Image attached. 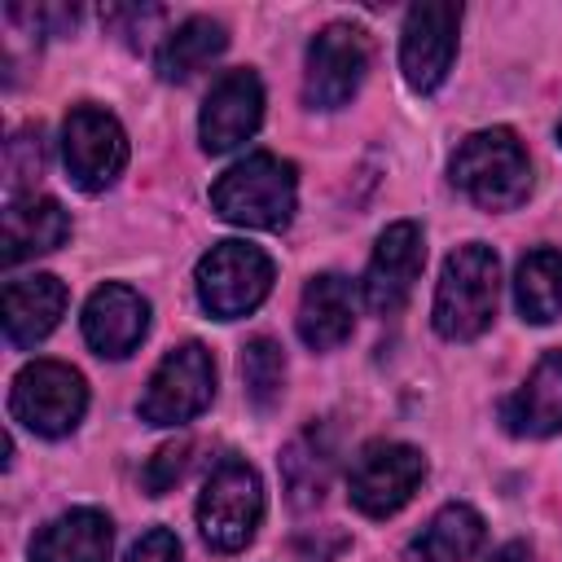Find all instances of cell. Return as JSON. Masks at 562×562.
I'll return each mask as SVG.
<instances>
[{
	"mask_svg": "<svg viewBox=\"0 0 562 562\" xmlns=\"http://www.w3.org/2000/svg\"><path fill=\"white\" fill-rule=\"evenodd\" d=\"M452 184L483 211H514L531 193V162L509 127L474 132L452 154Z\"/></svg>",
	"mask_w": 562,
	"mask_h": 562,
	"instance_id": "cell-1",
	"label": "cell"
},
{
	"mask_svg": "<svg viewBox=\"0 0 562 562\" xmlns=\"http://www.w3.org/2000/svg\"><path fill=\"white\" fill-rule=\"evenodd\" d=\"M501 294V259L483 241H465L443 259L435 290V329L452 342L479 338L496 316Z\"/></svg>",
	"mask_w": 562,
	"mask_h": 562,
	"instance_id": "cell-2",
	"label": "cell"
},
{
	"mask_svg": "<svg viewBox=\"0 0 562 562\" xmlns=\"http://www.w3.org/2000/svg\"><path fill=\"white\" fill-rule=\"evenodd\" d=\"M294 184H299L294 167L259 149L233 162L211 184V206L220 220L241 224V228H285L294 215Z\"/></svg>",
	"mask_w": 562,
	"mask_h": 562,
	"instance_id": "cell-3",
	"label": "cell"
},
{
	"mask_svg": "<svg viewBox=\"0 0 562 562\" xmlns=\"http://www.w3.org/2000/svg\"><path fill=\"white\" fill-rule=\"evenodd\" d=\"M259 518H263V483L255 465H246L241 457H224L198 496L202 540L215 553H237L255 540Z\"/></svg>",
	"mask_w": 562,
	"mask_h": 562,
	"instance_id": "cell-4",
	"label": "cell"
},
{
	"mask_svg": "<svg viewBox=\"0 0 562 562\" xmlns=\"http://www.w3.org/2000/svg\"><path fill=\"white\" fill-rule=\"evenodd\" d=\"M272 290V259L250 241H215L198 259V299L215 321L255 312Z\"/></svg>",
	"mask_w": 562,
	"mask_h": 562,
	"instance_id": "cell-5",
	"label": "cell"
},
{
	"mask_svg": "<svg viewBox=\"0 0 562 562\" xmlns=\"http://www.w3.org/2000/svg\"><path fill=\"white\" fill-rule=\"evenodd\" d=\"M83 408H88L83 373L61 360H31L13 378L9 413H13V422H22L35 435H48V439L70 435L79 426Z\"/></svg>",
	"mask_w": 562,
	"mask_h": 562,
	"instance_id": "cell-6",
	"label": "cell"
},
{
	"mask_svg": "<svg viewBox=\"0 0 562 562\" xmlns=\"http://www.w3.org/2000/svg\"><path fill=\"white\" fill-rule=\"evenodd\" d=\"M422 479H426V457L413 443L373 439L356 452L347 470V501L369 518H386L413 501Z\"/></svg>",
	"mask_w": 562,
	"mask_h": 562,
	"instance_id": "cell-7",
	"label": "cell"
},
{
	"mask_svg": "<svg viewBox=\"0 0 562 562\" xmlns=\"http://www.w3.org/2000/svg\"><path fill=\"white\" fill-rule=\"evenodd\" d=\"M211 395H215L211 351L202 342H180L149 373V386L136 404V413L149 426H180V422H193L211 404Z\"/></svg>",
	"mask_w": 562,
	"mask_h": 562,
	"instance_id": "cell-8",
	"label": "cell"
},
{
	"mask_svg": "<svg viewBox=\"0 0 562 562\" xmlns=\"http://www.w3.org/2000/svg\"><path fill=\"white\" fill-rule=\"evenodd\" d=\"M61 158L75 189L101 193L127 167V136L119 119L105 114L101 105H75L61 123Z\"/></svg>",
	"mask_w": 562,
	"mask_h": 562,
	"instance_id": "cell-9",
	"label": "cell"
},
{
	"mask_svg": "<svg viewBox=\"0 0 562 562\" xmlns=\"http://www.w3.org/2000/svg\"><path fill=\"white\" fill-rule=\"evenodd\" d=\"M369 70V35L356 22H329L307 44V70H303V97L316 110H338L356 97Z\"/></svg>",
	"mask_w": 562,
	"mask_h": 562,
	"instance_id": "cell-10",
	"label": "cell"
},
{
	"mask_svg": "<svg viewBox=\"0 0 562 562\" xmlns=\"http://www.w3.org/2000/svg\"><path fill=\"white\" fill-rule=\"evenodd\" d=\"M457 26H461V9L443 4V0H426L413 4L404 18V40H400V70L408 79V88L417 92H435L457 57Z\"/></svg>",
	"mask_w": 562,
	"mask_h": 562,
	"instance_id": "cell-11",
	"label": "cell"
},
{
	"mask_svg": "<svg viewBox=\"0 0 562 562\" xmlns=\"http://www.w3.org/2000/svg\"><path fill=\"white\" fill-rule=\"evenodd\" d=\"M422 263H426V237H422V224L413 220H400L391 224L378 246H373V259L364 268V303L369 312L378 316H391L408 303L417 277H422Z\"/></svg>",
	"mask_w": 562,
	"mask_h": 562,
	"instance_id": "cell-12",
	"label": "cell"
},
{
	"mask_svg": "<svg viewBox=\"0 0 562 562\" xmlns=\"http://www.w3.org/2000/svg\"><path fill=\"white\" fill-rule=\"evenodd\" d=\"M259 119H263V83L255 70H224L206 101H202V119H198V132H202V149L206 154H228L237 149L246 136L259 132Z\"/></svg>",
	"mask_w": 562,
	"mask_h": 562,
	"instance_id": "cell-13",
	"label": "cell"
},
{
	"mask_svg": "<svg viewBox=\"0 0 562 562\" xmlns=\"http://www.w3.org/2000/svg\"><path fill=\"white\" fill-rule=\"evenodd\" d=\"M145 329H149V303L132 285L110 281V285L92 290V299L83 303V338L97 356L119 360V356L136 351Z\"/></svg>",
	"mask_w": 562,
	"mask_h": 562,
	"instance_id": "cell-14",
	"label": "cell"
},
{
	"mask_svg": "<svg viewBox=\"0 0 562 562\" xmlns=\"http://www.w3.org/2000/svg\"><path fill=\"white\" fill-rule=\"evenodd\" d=\"M61 312H66V285L53 272L4 281V338H9V347H18V351L35 347L40 338L53 334Z\"/></svg>",
	"mask_w": 562,
	"mask_h": 562,
	"instance_id": "cell-15",
	"label": "cell"
},
{
	"mask_svg": "<svg viewBox=\"0 0 562 562\" xmlns=\"http://www.w3.org/2000/svg\"><path fill=\"white\" fill-rule=\"evenodd\" d=\"M501 422L514 435L544 439L562 430V351H544L527 382L501 404Z\"/></svg>",
	"mask_w": 562,
	"mask_h": 562,
	"instance_id": "cell-16",
	"label": "cell"
},
{
	"mask_svg": "<svg viewBox=\"0 0 562 562\" xmlns=\"http://www.w3.org/2000/svg\"><path fill=\"white\" fill-rule=\"evenodd\" d=\"M356 329V290L338 272H321L307 281L299 299V338L312 351H334Z\"/></svg>",
	"mask_w": 562,
	"mask_h": 562,
	"instance_id": "cell-17",
	"label": "cell"
},
{
	"mask_svg": "<svg viewBox=\"0 0 562 562\" xmlns=\"http://www.w3.org/2000/svg\"><path fill=\"white\" fill-rule=\"evenodd\" d=\"M114 527L101 509H66L31 540V562H105Z\"/></svg>",
	"mask_w": 562,
	"mask_h": 562,
	"instance_id": "cell-18",
	"label": "cell"
},
{
	"mask_svg": "<svg viewBox=\"0 0 562 562\" xmlns=\"http://www.w3.org/2000/svg\"><path fill=\"white\" fill-rule=\"evenodd\" d=\"M70 237V215L53 198H18L4 202V263H22L31 255H48Z\"/></svg>",
	"mask_w": 562,
	"mask_h": 562,
	"instance_id": "cell-19",
	"label": "cell"
},
{
	"mask_svg": "<svg viewBox=\"0 0 562 562\" xmlns=\"http://www.w3.org/2000/svg\"><path fill=\"white\" fill-rule=\"evenodd\" d=\"M224 48H228V35L215 18H184L176 31H167L154 61L167 83H180V79H193L198 70H206Z\"/></svg>",
	"mask_w": 562,
	"mask_h": 562,
	"instance_id": "cell-20",
	"label": "cell"
},
{
	"mask_svg": "<svg viewBox=\"0 0 562 562\" xmlns=\"http://www.w3.org/2000/svg\"><path fill=\"white\" fill-rule=\"evenodd\" d=\"M514 303L518 316L531 325H549L562 316V250L540 246L522 255L514 272Z\"/></svg>",
	"mask_w": 562,
	"mask_h": 562,
	"instance_id": "cell-21",
	"label": "cell"
},
{
	"mask_svg": "<svg viewBox=\"0 0 562 562\" xmlns=\"http://www.w3.org/2000/svg\"><path fill=\"white\" fill-rule=\"evenodd\" d=\"M483 536L487 527L470 505H443L413 540V558L417 562H470L483 549Z\"/></svg>",
	"mask_w": 562,
	"mask_h": 562,
	"instance_id": "cell-22",
	"label": "cell"
},
{
	"mask_svg": "<svg viewBox=\"0 0 562 562\" xmlns=\"http://www.w3.org/2000/svg\"><path fill=\"white\" fill-rule=\"evenodd\" d=\"M329 465H334L329 443H325L316 430H303V435H294V439L285 443V452H281V479H285L290 501H294L299 509H307V505H316V501L325 496Z\"/></svg>",
	"mask_w": 562,
	"mask_h": 562,
	"instance_id": "cell-23",
	"label": "cell"
},
{
	"mask_svg": "<svg viewBox=\"0 0 562 562\" xmlns=\"http://www.w3.org/2000/svg\"><path fill=\"white\" fill-rule=\"evenodd\" d=\"M241 386H246V400L259 413H268L281 400V391H285V356H281V342H272V338L259 334V338H250L241 347Z\"/></svg>",
	"mask_w": 562,
	"mask_h": 562,
	"instance_id": "cell-24",
	"label": "cell"
},
{
	"mask_svg": "<svg viewBox=\"0 0 562 562\" xmlns=\"http://www.w3.org/2000/svg\"><path fill=\"white\" fill-rule=\"evenodd\" d=\"M40 171H44V140H40V127H26L4 145V193H9V202L26 198L22 189L31 180H40Z\"/></svg>",
	"mask_w": 562,
	"mask_h": 562,
	"instance_id": "cell-25",
	"label": "cell"
},
{
	"mask_svg": "<svg viewBox=\"0 0 562 562\" xmlns=\"http://www.w3.org/2000/svg\"><path fill=\"white\" fill-rule=\"evenodd\" d=\"M189 452H193V443H189V439H176V443H162V448L145 461L140 479H145L149 496H162V492H171V487L184 479V470H189Z\"/></svg>",
	"mask_w": 562,
	"mask_h": 562,
	"instance_id": "cell-26",
	"label": "cell"
},
{
	"mask_svg": "<svg viewBox=\"0 0 562 562\" xmlns=\"http://www.w3.org/2000/svg\"><path fill=\"white\" fill-rule=\"evenodd\" d=\"M342 549H347V536L342 531L316 527V531H307V536L294 540V562H338Z\"/></svg>",
	"mask_w": 562,
	"mask_h": 562,
	"instance_id": "cell-27",
	"label": "cell"
},
{
	"mask_svg": "<svg viewBox=\"0 0 562 562\" xmlns=\"http://www.w3.org/2000/svg\"><path fill=\"white\" fill-rule=\"evenodd\" d=\"M127 562H180V540H176V531H167V527H149V531L132 544Z\"/></svg>",
	"mask_w": 562,
	"mask_h": 562,
	"instance_id": "cell-28",
	"label": "cell"
},
{
	"mask_svg": "<svg viewBox=\"0 0 562 562\" xmlns=\"http://www.w3.org/2000/svg\"><path fill=\"white\" fill-rule=\"evenodd\" d=\"M487 562H531V549H527L522 540H509V544H501Z\"/></svg>",
	"mask_w": 562,
	"mask_h": 562,
	"instance_id": "cell-29",
	"label": "cell"
},
{
	"mask_svg": "<svg viewBox=\"0 0 562 562\" xmlns=\"http://www.w3.org/2000/svg\"><path fill=\"white\" fill-rule=\"evenodd\" d=\"M558 140H562V123H558Z\"/></svg>",
	"mask_w": 562,
	"mask_h": 562,
	"instance_id": "cell-30",
	"label": "cell"
}]
</instances>
